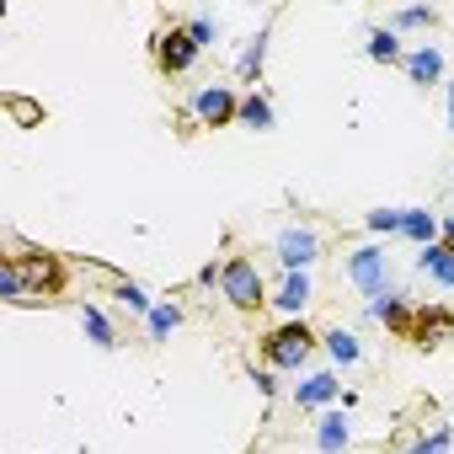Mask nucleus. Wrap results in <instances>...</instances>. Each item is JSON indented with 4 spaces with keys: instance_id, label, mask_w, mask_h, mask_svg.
I'll return each mask as SVG.
<instances>
[{
    "instance_id": "8",
    "label": "nucleus",
    "mask_w": 454,
    "mask_h": 454,
    "mask_svg": "<svg viewBox=\"0 0 454 454\" xmlns=\"http://www.w3.org/2000/svg\"><path fill=\"white\" fill-rule=\"evenodd\" d=\"M348 278L369 294V300H380L385 294V278H390V262H385V252H374V247H358L353 257H348Z\"/></svg>"
},
{
    "instance_id": "5",
    "label": "nucleus",
    "mask_w": 454,
    "mask_h": 454,
    "mask_svg": "<svg viewBox=\"0 0 454 454\" xmlns=\"http://www.w3.org/2000/svg\"><path fill=\"white\" fill-rule=\"evenodd\" d=\"M187 113L203 129H231V123H241V97L231 86H198L192 102H187Z\"/></svg>"
},
{
    "instance_id": "23",
    "label": "nucleus",
    "mask_w": 454,
    "mask_h": 454,
    "mask_svg": "<svg viewBox=\"0 0 454 454\" xmlns=\"http://www.w3.org/2000/svg\"><path fill=\"white\" fill-rule=\"evenodd\" d=\"M176 326H182V310H176V305H155V310H150V337H155V342L171 337Z\"/></svg>"
},
{
    "instance_id": "28",
    "label": "nucleus",
    "mask_w": 454,
    "mask_h": 454,
    "mask_svg": "<svg viewBox=\"0 0 454 454\" xmlns=\"http://www.w3.org/2000/svg\"><path fill=\"white\" fill-rule=\"evenodd\" d=\"M198 284H203V289H208V284H219V268H214V262H203V268H198Z\"/></svg>"
},
{
    "instance_id": "17",
    "label": "nucleus",
    "mask_w": 454,
    "mask_h": 454,
    "mask_svg": "<svg viewBox=\"0 0 454 454\" xmlns=\"http://www.w3.org/2000/svg\"><path fill=\"white\" fill-rule=\"evenodd\" d=\"M81 326H86V337H91L97 348H118V332H113V321H107V316H102L91 300L81 305Z\"/></svg>"
},
{
    "instance_id": "24",
    "label": "nucleus",
    "mask_w": 454,
    "mask_h": 454,
    "mask_svg": "<svg viewBox=\"0 0 454 454\" xmlns=\"http://www.w3.org/2000/svg\"><path fill=\"white\" fill-rule=\"evenodd\" d=\"M401 214L406 208H374L364 224H369V231H380V236H390V231H401Z\"/></svg>"
},
{
    "instance_id": "14",
    "label": "nucleus",
    "mask_w": 454,
    "mask_h": 454,
    "mask_svg": "<svg viewBox=\"0 0 454 454\" xmlns=\"http://www.w3.org/2000/svg\"><path fill=\"white\" fill-rule=\"evenodd\" d=\"M374 65H406V49H401V38L390 33V27H374L369 33V49H364Z\"/></svg>"
},
{
    "instance_id": "29",
    "label": "nucleus",
    "mask_w": 454,
    "mask_h": 454,
    "mask_svg": "<svg viewBox=\"0 0 454 454\" xmlns=\"http://www.w3.org/2000/svg\"><path fill=\"white\" fill-rule=\"evenodd\" d=\"M438 241H443V247L454 252V219H443V231H438Z\"/></svg>"
},
{
    "instance_id": "7",
    "label": "nucleus",
    "mask_w": 454,
    "mask_h": 454,
    "mask_svg": "<svg viewBox=\"0 0 454 454\" xmlns=\"http://www.w3.org/2000/svg\"><path fill=\"white\" fill-rule=\"evenodd\" d=\"M316 257H321V236L310 231V224H289V231L278 236V262H284V273H305Z\"/></svg>"
},
{
    "instance_id": "3",
    "label": "nucleus",
    "mask_w": 454,
    "mask_h": 454,
    "mask_svg": "<svg viewBox=\"0 0 454 454\" xmlns=\"http://www.w3.org/2000/svg\"><path fill=\"white\" fill-rule=\"evenodd\" d=\"M150 59H155V70L166 81H176V75H187L203 59V43L187 33V22H166V27L150 33Z\"/></svg>"
},
{
    "instance_id": "4",
    "label": "nucleus",
    "mask_w": 454,
    "mask_h": 454,
    "mask_svg": "<svg viewBox=\"0 0 454 454\" xmlns=\"http://www.w3.org/2000/svg\"><path fill=\"white\" fill-rule=\"evenodd\" d=\"M316 348H321V337H316L305 321H284V326H273V332L257 342V353H262L268 369H300Z\"/></svg>"
},
{
    "instance_id": "10",
    "label": "nucleus",
    "mask_w": 454,
    "mask_h": 454,
    "mask_svg": "<svg viewBox=\"0 0 454 454\" xmlns=\"http://www.w3.org/2000/svg\"><path fill=\"white\" fill-rule=\"evenodd\" d=\"M337 390H342V385H337V374H310V380H305V385L294 390V406H300V411L332 406V401H337Z\"/></svg>"
},
{
    "instance_id": "20",
    "label": "nucleus",
    "mask_w": 454,
    "mask_h": 454,
    "mask_svg": "<svg viewBox=\"0 0 454 454\" xmlns=\"http://www.w3.org/2000/svg\"><path fill=\"white\" fill-rule=\"evenodd\" d=\"M321 342H326V353H332L337 364H358V358H364V348H358V337H353V332H342V326H337V332H326Z\"/></svg>"
},
{
    "instance_id": "26",
    "label": "nucleus",
    "mask_w": 454,
    "mask_h": 454,
    "mask_svg": "<svg viewBox=\"0 0 454 454\" xmlns=\"http://www.w3.org/2000/svg\"><path fill=\"white\" fill-rule=\"evenodd\" d=\"M449 438H454L449 427H433V438H422V443H411L406 454H443V449H449Z\"/></svg>"
},
{
    "instance_id": "1",
    "label": "nucleus",
    "mask_w": 454,
    "mask_h": 454,
    "mask_svg": "<svg viewBox=\"0 0 454 454\" xmlns=\"http://www.w3.org/2000/svg\"><path fill=\"white\" fill-rule=\"evenodd\" d=\"M70 294V262L49 247H6L0 252V300L6 305H59Z\"/></svg>"
},
{
    "instance_id": "16",
    "label": "nucleus",
    "mask_w": 454,
    "mask_h": 454,
    "mask_svg": "<svg viewBox=\"0 0 454 454\" xmlns=\"http://www.w3.org/2000/svg\"><path fill=\"white\" fill-rule=\"evenodd\" d=\"M417 268H422V273H433L438 284H449V289H454V252H449L443 241H433V247H422V257H417Z\"/></svg>"
},
{
    "instance_id": "11",
    "label": "nucleus",
    "mask_w": 454,
    "mask_h": 454,
    "mask_svg": "<svg viewBox=\"0 0 454 454\" xmlns=\"http://www.w3.org/2000/svg\"><path fill=\"white\" fill-rule=\"evenodd\" d=\"M406 75H411V86H438L443 81V54L438 49H411L406 54Z\"/></svg>"
},
{
    "instance_id": "18",
    "label": "nucleus",
    "mask_w": 454,
    "mask_h": 454,
    "mask_svg": "<svg viewBox=\"0 0 454 454\" xmlns=\"http://www.w3.org/2000/svg\"><path fill=\"white\" fill-rule=\"evenodd\" d=\"M268 33H273V27H257V38L247 43V54H241V81H262V59H268Z\"/></svg>"
},
{
    "instance_id": "15",
    "label": "nucleus",
    "mask_w": 454,
    "mask_h": 454,
    "mask_svg": "<svg viewBox=\"0 0 454 454\" xmlns=\"http://www.w3.org/2000/svg\"><path fill=\"white\" fill-rule=\"evenodd\" d=\"M316 449H321V454H342V449H348V417H342V411H326V417H321Z\"/></svg>"
},
{
    "instance_id": "19",
    "label": "nucleus",
    "mask_w": 454,
    "mask_h": 454,
    "mask_svg": "<svg viewBox=\"0 0 454 454\" xmlns=\"http://www.w3.org/2000/svg\"><path fill=\"white\" fill-rule=\"evenodd\" d=\"M241 123H247V129H273V102H268L262 91L241 97Z\"/></svg>"
},
{
    "instance_id": "22",
    "label": "nucleus",
    "mask_w": 454,
    "mask_h": 454,
    "mask_svg": "<svg viewBox=\"0 0 454 454\" xmlns=\"http://www.w3.org/2000/svg\"><path fill=\"white\" fill-rule=\"evenodd\" d=\"M433 22H438V12H433V6H406V12H395L385 27H390V33H401V27H433Z\"/></svg>"
},
{
    "instance_id": "25",
    "label": "nucleus",
    "mask_w": 454,
    "mask_h": 454,
    "mask_svg": "<svg viewBox=\"0 0 454 454\" xmlns=\"http://www.w3.org/2000/svg\"><path fill=\"white\" fill-rule=\"evenodd\" d=\"M6 113H12L17 123H43V107H33V102H22V97H6Z\"/></svg>"
},
{
    "instance_id": "21",
    "label": "nucleus",
    "mask_w": 454,
    "mask_h": 454,
    "mask_svg": "<svg viewBox=\"0 0 454 454\" xmlns=\"http://www.w3.org/2000/svg\"><path fill=\"white\" fill-rule=\"evenodd\" d=\"M113 300H123V305H129L134 316H145V321H150V310H155V300H150V294H145L139 284H129V278H118V289H113Z\"/></svg>"
},
{
    "instance_id": "13",
    "label": "nucleus",
    "mask_w": 454,
    "mask_h": 454,
    "mask_svg": "<svg viewBox=\"0 0 454 454\" xmlns=\"http://www.w3.org/2000/svg\"><path fill=\"white\" fill-rule=\"evenodd\" d=\"M438 231H443V224H438L433 214H422V208H406V214H401V236H406V241H417V247H433V241H438Z\"/></svg>"
},
{
    "instance_id": "12",
    "label": "nucleus",
    "mask_w": 454,
    "mask_h": 454,
    "mask_svg": "<svg viewBox=\"0 0 454 454\" xmlns=\"http://www.w3.org/2000/svg\"><path fill=\"white\" fill-rule=\"evenodd\" d=\"M278 310H289V321H300V310L310 305V273H284V284H278V300H273Z\"/></svg>"
},
{
    "instance_id": "9",
    "label": "nucleus",
    "mask_w": 454,
    "mask_h": 454,
    "mask_svg": "<svg viewBox=\"0 0 454 454\" xmlns=\"http://www.w3.org/2000/svg\"><path fill=\"white\" fill-rule=\"evenodd\" d=\"M369 310L385 321V332H390L395 342H411V316H417V305H411V300H401V294H380Z\"/></svg>"
},
{
    "instance_id": "2",
    "label": "nucleus",
    "mask_w": 454,
    "mask_h": 454,
    "mask_svg": "<svg viewBox=\"0 0 454 454\" xmlns=\"http://www.w3.org/2000/svg\"><path fill=\"white\" fill-rule=\"evenodd\" d=\"M219 294L231 300V310H241V316H257L262 305H273V300H268V284H262V273H257V262L241 257V252L219 262Z\"/></svg>"
},
{
    "instance_id": "30",
    "label": "nucleus",
    "mask_w": 454,
    "mask_h": 454,
    "mask_svg": "<svg viewBox=\"0 0 454 454\" xmlns=\"http://www.w3.org/2000/svg\"><path fill=\"white\" fill-rule=\"evenodd\" d=\"M443 86H449V129H454V75H449Z\"/></svg>"
},
{
    "instance_id": "27",
    "label": "nucleus",
    "mask_w": 454,
    "mask_h": 454,
    "mask_svg": "<svg viewBox=\"0 0 454 454\" xmlns=\"http://www.w3.org/2000/svg\"><path fill=\"white\" fill-rule=\"evenodd\" d=\"M182 22H187V33H192L203 49H208V43H214V33H219V27H214V17H182Z\"/></svg>"
},
{
    "instance_id": "6",
    "label": "nucleus",
    "mask_w": 454,
    "mask_h": 454,
    "mask_svg": "<svg viewBox=\"0 0 454 454\" xmlns=\"http://www.w3.org/2000/svg\"><path fill=\"white\" fill-rule=\"evenodd\" d=\"M449 337H454V310H449V305H417V316H411V342H406V348L433 353V348H443Z\"/></svg>"
}]
</instances>
